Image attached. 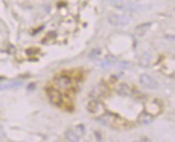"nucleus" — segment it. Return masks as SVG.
Returning <instances> with one entry per match:
<instances>
[{
	"label": "nucleus",
	"mask_w": 175,
	"mask_h": 142,
	"mask_svg": "<svg viewBox=\"0 0 175 142\" xmlns=\"http://www.w3.org/2000/svg\"><path fill=\"white\" fill-rule=\"evenodd\" d=\"M109 1L113 5H115L116 7L120 8L122 6V1H121V0H109Z\"/></svg>",
	"instance_id": "9"
},
{
	"label": "nucleus",
	"mask_w": 175,
	"mask_h": 142,
	"mask_svg": "<svg viewBox=\"0 0 175 142\" xmlns=\"http://www.w3.org/2000/svg\"><path fill=\"white\" fill-rule=\"evenodd\" d=\"M57 84L61 88H66L70 84V80L66 76H59L57 78Z\"/></svg>",
	"instance_id": "5"
},
{
	"label": "nucleus",
	"mask_w": 175,
	"mask_h": 142,
	"mask_svg": "<svg viewBox=\"0 0 175 142\" xmlns=\"http://www.w3.org/2000/svg\"><path fill=\"white\" fill-rule=\"evenodd\" d=\"M48 96L50 98L51 102L55 105H58L59 102L61 101V95L57 90H50V92H48Z\"/></svg>",
	"instance_id": "4"
},
{
	"label": "nucleus",
	"mask_w": 175,
	"mask_h": 142,
	"mask_svg": "<svg viewBox=\"0 0 175 142\" xmlns=\"http://www.w3.org/2000/svg\"><path fill=\"white\" fill-rule=\"evenodd\" d=\"M66 137H67V139L68 140H70V141H79L80 140V137L78 136V135L75 133L73 130H69L67 133H66Z\"/></svg>",
	"instance_id": "8"
},
{
	"label": "nucleus",
	"mask_w": 175,
	"mask_h": 142,
	"mask_svg": "<svg viewBox=\"0 0 175 142\" xmlns=\"http://www.w3.org/2000/svg\"><path fill=\"white\" fill-rule=\"evenodd\" d=\"M22 82L15 81V82H10V83H5V84H0V90L1 89H7V88H16L22 86Z\"/></svg>",
	"instance_id": "3"
},
{
	"label": "nucleus",
	"mask_w": 175,
	"mask_h": 142,
	"mask_svg": "<svg viewBox=\"0 0 175 142\" xmlns=\"http://www.w3.org/2000/svg\"><path fill=\"white\" fill-rule=\"evenodd\" d=\"M109 22L112 24L115 25H118V24H127L129 23V19L125 16H120V15H117V14H112L111 16H109L108 18Z\"/></svg>",
	"instance_id": "2"
},
{
	"label": "nucleus",
	"mask_w": 175,
	"mask_h": 142,
	"mask_svg": "<svg viewBox=\"0 0 175 142\" xmlns=\"http://www.w3.org/2000/svg\"><path fill=\"white\" fill-rule=\"evenodd\" d=\"M149 23H148V24H140V25H138V27H137L136 28H135V32H136V34L137 35H143L145 32H146V30L149 28Z\"/></svg>",
	"instance_id": "6"
},
{
	"label": "nucleus",
	"mask_w": 175,
	"mask_h": 142,
	"mask_svg": "<svg viewBox=\"0 0 175 142\" xmlns=\"http://www.w3.org/2000/svg\"><path fill=\"white\" fill-rule=\"evenodd\" d=\"M153 121L152 116H149V114H141L138 118V121L142 124H148L149 122H151Z\"/></svg>",
	"instance_id": "7"
},
{
	"label": "nucleus",
	"mask_w": 175,
	"mask_h": 142,
	"mask_svg": "<svg viewBox=\"0 0 175 142\" xmlns=\"http://www.w3.org/2000/svg\"><path fill=\"white\" fill-rule=\"evenodd\" d=\"M140 82L143 86H145L148 88L154 89L158 88V83L153 78L152 76H149L148 74H142L140 76Z\"/></svg>",
	"instance_id": "1"
}]
</instances>
